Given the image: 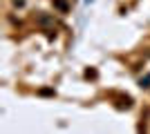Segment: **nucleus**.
<instances>
[{
    "label": "nucleus",
    "instance_id": "obj_4",
    "mask_svg": "<svg viewBox=\"0 0 150 134\" xmlns=\"http://www.w3.org/2000/svg\"><path fill=\"white\" fill-rule=\"evenodd\" d=\"M40 94L43 96H54V89H40Z\"/></svg>",
    "mask_w": 150,
    "mask_h": 134
},
{
    "label": "nucleus",
    "instance_id": "obj_3",
    "mask_svg": "<svg viewBox=\"0 0 150 134\" xmlns=\"http://www.w3.org/2000/svg\"><path fill=\"white\" fill-rule=\"evenodd\" d=\"M85 76H88V78H96V69H88V72H85Z\"/></svg>",
    "mask_w": 150,
    "mask_h": 134
},
{
    "label": "nucleus",
    "instance_id": "obj_2",
    "mask_svg": "<svg viewBox=\"0 0 150 134\" xmlns=\"http://www.w3.org/2000/svg\"><path fill=\"white\" fill-rule=\"evenodd\" d=\"M141 87H150V74L146 78H141Z\"/></svg>",
    "mask_w": 150,
    "mask_h": 134
},
{
    "label": "nucleus",
    "instance_id": "obj_1",
    "mask_svg": "<svg viewBox=\"0 0 150 134\" xmlns=\"http://www.w3.org/2000/svg\"><path fill=\"white\" fill-rule=\"evenodd\" d=\"M54 7H56L58 11H63V13H65V11H67V9H69L67 0H54Z\"/></svg>",
    "mask_w": 150,
    "mask_h": 134
}]
</instances>
